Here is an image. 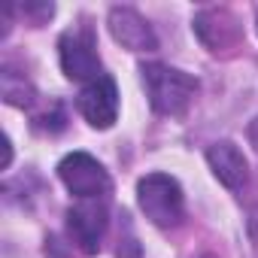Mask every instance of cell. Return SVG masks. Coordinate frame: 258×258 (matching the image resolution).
<instances>
[{
	"instance_id": "6da1fadb",
	"label": "cell",
	"mask_w": 258,
	"mask_h": 258,
	"mask_svg": "<svg viewBox=\"0 0 258 258\" xmlns=\"http://www.w3.org/2000/svg\"><path fill=\"white\" fill-rule=\"evenodd\" d=\"M143 88L158 115H182L195 94H198V79L185 70H176L170 64H143Z\"/></svg>"
},
{
	"instance_id": "7a4b0ae2",
	"label": "cell",
	"mask_w": 258,
	"mask_h": 258,
	"mask_svg": "<svg viewBox=\"0 0 258 258\" xmlns=\"http://www.w3.org/2000/svg\"><path fill=\"white\" fill-rule=\"evenodd\" d=\"M137 204L155 228H176L185 216V198L170 173H146L137 182Z\"/></svg>"
},
{
	"instance_id": "3957f363",
	"label": "cell",
	"mask_w": 258,
	"mask_h": 258,
	"mask_svg": "<svg viewBox=\"0 0 258 258\" xmlns=\"http://www.w3.org/2000/svg\"><path fill=\"white\" fill-rule=\"evenodd\" d=\"M58 176H61L64 188L70 195H76L79 201H103L112 191L109 173L88 152H70V155H64L61 164H58Z\"/></svg>"
},
{
	"instance_id": "277c9868",
	"label": "cell",
	"mask_w": 258,
	"mask_h": 258,
	"mask_svg": "<svg viewBox=\"0 0 258 258\" xmlns=\"http://www.w3.org/2000/svg\"><path fill=\"white\" fill-rule=\"evenodd\" d=\"M58 55H61V70L67 79L73 82H94L103 73L100 67V55H97V43H94V34L88 28H79V31H67L61 34L58 40Z\"/></svg>"
},
{
	"instance_id": "5b68a950",
	"label": "cell",
	"mask_w": 258,
	"mask_h": 258,
	"mask_svg": "<svg viewBox=\"0 0 258 258\" xmlns=\"http://www.w3.org/2000/svg\"><path fill=\"white\" fill-rule=\"evenodd\" d=\"M79 112L85 115V121L97 131H106V127L115 124L118 118V88L112 76H100L94 82H88L76 100Z\"/></svg>"
},
{
	"instance_id": "8992f818",
	"label": "cell",
	"mask_w": 258,
	"mask_h": 258,
	"mask_svg": "<svg viewBox=\"0 0 258 258\" xmlns=\"http://www.w3.org/2000/svg\"><path fill=\"white\" fill-rule=\"evenodd\" d=\"M109 34L115 43H121L131 52H155L158 49V37H155L152 25L131 7L109 10Z\"/></svg>"
},
{
	"instance_id": "52a82bcc",
	"label": "cell",
	"mask_w": 258,
	"mask_h": 258,
	"mask_svg": "<svg viewBox=\"0 0 258 258\" xmlns=\"http://www.w3.org/2000/svg\"><path fill=\"white\" fill-rule=\"evenodd\" d=\"M106 207L103 201H79L76 207L67 210V228L73 240L82 246V252L94 255L100 249V237L106 231Z\"/></svg>"
},
{
	"instance_id": "ba28073f",
	"label": "cell",
	"mask_w": 258,
	"mask_h": 258,
	"mask_svg": "<svg viewBox=\"0 0 258 258\" xmlns=\"http://www.w3.org/2000/svg\"><path fill=\"white\" fill-rule=\"evenodd\" d=\"M207 161H210L216 179H219L225 188L240 191V188L246 185V179H249V164H246V155L240 152L237 143H231V140L213 143V146L207 149Z\"/></svg>"
},
{
	"instance_id": "9c48e42d",
	"label": "cell",
	"mask_w": 258,
	"mask_h": 258,
	"mask_svg": "<svg viewBox=\"0 0 258 258\" xmlns=\"http://www.w3.org/2000/svg\"><path fill=\"white\" fill-rule=\"evenodd\" d=\"M25 94H31V85H28L25 79H16V76L7 70V73H4V97H7V103H13V106L31 103V97H25Z\"/></svg>"
},
{
	"instance_id": "30bf717a",
	"label": "cell",
	"mask_w": 258,
	"mask_h": 258,
	"mask_svg": "<svg viewBox=\"0 0 258 258\" xmlns=\"http://www.w3.org/2000/svg\"><path fill=\"white\" fill-rule=\"evenodd\" d=\"M22 13H25L34 25H43V22H49V19L55 16V4H25Z\"/></svg>"
},
{
	"instance_id": "8fae6325",
	"label": "cell",
	"mask_w": 258,
	"mask_h": 258,
	"mask_svg": "<svg viewBox=\"0 0 258 258\" xmlns=\"http://www.w3.org/2000/svg\"><path fill=\"white\" fill-rule=\"evenodd\" d=\"M246 228H249V240H252V246H255V252H258V207H252V210H249Z\"/></svg>"
},
{
	"instance_id": "7c38bea8",
	"label": "cell",
	"mask_w": 258,
	"mask_h": 258,
	"mask_svg": "<svg viewBox=\"0 0 258 258\" xmlns=\"http://www.w3.org/2000/svg\"><path fill=\"white\" fill-rule=\"evenodd\" d=\"M246 137H249V143H252V149L258 152V115L249 121V127H246Z\"/></svg>"
},
{
	"instance_id": "4fadbf2b",
	"label": "cell",
	"mask_w": 258,
	"mask_h": 258,
	"mask_svg": "<svg viewBox=\"0 0 258 258\" xmlns=\"http://www.w3.org/2000/svg\"><path fill=\"white\" fill-rule=\"evenodd\" d=\"M255 25H258V10H255Z\"/></svg>"
}]
</instances>
